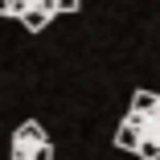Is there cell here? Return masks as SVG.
Segmentation results:
<instances>
[{
    "mask_svg": "<svg viewBox=\"0 0 160 160\" xmlns=\"http://www.w3.org/2000/svg\"><path fill=\"white\" fill-rule=\"evenodd\" d=\"M115 144L136 160H160V94L152 90L132 94V107L115 132Z\"/></svg>",
    "mask_w": 160,
    "mask_h": 160,
    "instance_id": "6da1fadb",
    "label": "cell"
},
{
    "mask_svg": "<svg viewBox=\"0 0 160 160\" xmlns=\"http://www.w3.org/2000/svg\"><path fill=\"white\" fill-rule=\"evenodd\" d=\"M82 0H0V17H17L29 33H37L45 29L53 17L62 12H74Z\"/></svg>",
    "mask_w": 160,
    "mask_h": 160,
    "instance_id": "7a4b0ae2",
    "label": "cell"
},
{
    "mask_svg": "<svg viewBox=\"0 0 160 160\" xmlns=\"http://www.w3.org/2000/svg\"><path fill=\"white\" fill-rule=\"evenodd\" d=\"M12 160H53V144L45 136L41 123H21L17 136H12Z\"/></svg>",
    "mask_w": 160,
    "mask_h": 160,
    "instance_id": "3957f363",
    "label": "cell"
}]
</instances>
